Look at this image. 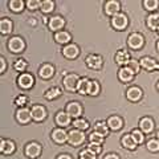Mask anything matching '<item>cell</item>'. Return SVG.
Returning <instances> with one entry per match:
<instances>
[{
  "mask_svg": "<svg viewBox=\"0 0 159 159\" xmlns=\"http://www.w3.org/2000/svg\"><path fill=\"white\" fill-rule=\"evenodd\" d=\"M68 141H69V143L70 145H73V146H78V145H81V143L85 141V134H84L81 130H73L72 131H69V134H68Z\"/></svg>",
  "mask_w": 159,
  "mask_h": 159,
  "instance_id": "6da1fadb",
  "label": "cell"
},
{
  "mask_svg": "<svg viewBox=\"0 0 159 159\" xmlns=\"http://www.w3.org/2000/svg\"><path fill=\"white\" fill-rule=\"evenodd\" d=\"M24 48H25V44H24L23 39H20V37H12L8 41V49L11 52H13V53L23 52Z\"/></svg>",
  "mask_w": 159,
  "mask_h": 159,
  "instance_id": "7a4b0ae2",
  "label": "cell"
},
{
  "mask_svg": "<svg viewBox=\"0 0 159 159\" xmlns=\"http://www.w3.org/2000/svg\"><path fill=\"white\" fill-rule=\"evenodd\" d=\"M143 43H145L143 36L139 33H131L130 36H129V40H127L129 47L133 48V49H141L143 47Z\"/></svg>",
  "mask_w": 159,
  "mask_h": 159,
  "instance_id": "3957f363",
  "label": "cell"
},
{
  "mask_svg": "<svg viewBox=\"0 0 159 159\" xmlns=\"http://www.w3.org/2000/svg\"><path fill=\"white\" fill-rule=\"evenodd\" d=\"M111 25L118 29V31H122V29H125L126 25H127V17H126V15H123V13H118L116 15V16H113L111 19Z\"/></svg>",
  "mask_w": 159,
  "mask_h": 159,
  "instance_id": "277c9868",
  "label": "cell"
},
{
  "mask_svg": "<svg viewBox=\"0 0 159 159\" xmlns=\"http://www.w3.org/2000/svg\"><path fill=\"white\" fill-rule=\"evenodd\" d=\"M78 81H80V78L77 74H68V76L64 78V86H65L68 90L74 92L78 86Z\"/></svg>",
  "mask_w": 159,
  "mask_h": 159,
  "instance_id": "5b68a950",
  "label": "cell"
},
{
  "mask_svg": "<svg viewBox=\"0 0 159 159\" xmlns=\"http://www.w3.org/2000/svg\"><path fill=\"white\" fill-rule=\"evenodd\" d=\"M86 64L90 69H99L102 66V57L98 54H89L86 58Z\"/></svg>",
  "mask_w": 159,
  "mask_h": 159,
  "instance_id": "8992f818",
  "label": "cell"
},
{
  "mask_svg": "<svg viewBox=\"0 0 159 159\" xmlns=\"http://www.w3.org/2000/svg\"><path fill=\"white\" fill-rule=\"evenodd\" d=\"M32 118L34 119V121H43V119H45L47 117V110L45 107L41 106V105H36L32 107Z\"/></svg>",
  "mask_w": 159,
  "mask_h": 159,
  "instance_id": "52a82bcc",
  "label": "cell"
},
{
  "mask_svg": "<svg viewBox=\"0 0 159 159\" xmlns=\"http://www.w3.org/2000/svg\"><path fill=\"white\" fill-rule=\"evenodd\" d=\"M16 118L20 123H28L29 119L32 118V113L29 109H25V107H21L19 109L17 113H16Z\"/></svg>",
  "mask_w": 159,
  "mask_h": 159,
  "instance_id": "ba28073f",
  "label": "cell"
},
{
  "mask_svg": "<svg viewBox=\"0 0 159 159\" xmlns=\"http://www.w3.org/2000/svg\"><path fill=\"white\" fill-rule=\"evenodd\" d=\"M66 113H68L72 118H78L80 116H81V113H82V107L80 106V103H77V102L68 103V106H66Z\"/></svg>",
  "mask_w": 159,
  "mask_h": 159,
  "instance_id": "9c48e42d",
  "label": "cell"
},
{
  "mask_svg": "<svg viewBox=\"0 0 159 159\" xmlns=\"http://www.w3.org/2000/svg\"><path fill=\"white\" fill-rule=\"evenodd\" d=\"M17 84H19V86H21L24 89H28V88H31L33 85V77L28 73H23L21 76L17 78Z\"/></svg>",
  "mask_w": 159,
  "mask_h": 159,
  "instance_id": "30bf717a",
  "label": "cell"
},
{
  "mask_svg": "<svg viewBox=\"0 0 159 159\" xmlns=\"http://www.w3.org/2000/svg\"><path fill=\"white\" fill-rule=\"evenodd\" d=\"M119 8H121V4H119L118 2H116V0H110V2H107L105 4V12L107 15H111V16L118 15Z\"/></svg>",
  "mask_w": 159,
  "mask_h": 159,
  "instance_id": "8fae6325",
  "label": "cell"
},
{
  "mask_svg": "<svg viewBox=\"0 0 159 159\" xmlns=\"http://www.w3.org/2000/svg\"><path fill=\"white\" fill-rule=\"evenodd\" d=\"M40 151H41V147H40L36 142L29 143V145H27V147H25V154L29 158H37L40 155Z\"/></svg>",
  "mask_w": 159,
  "mask_h": 159,
  "instance_id": "7c38bea8",
  "label": "cell"
},
{
  "mask_svg": "<svg viewBox=\"0 0 159 159\" xmlns=\"http://www.w3.org/2000/svg\"><path fill=\"white\" fill-rule=\"evenodd\" d=\"M62 53L66 58H74V57L78 56L80 49H78V47L76 45V44H69V45H66L65 48H64Z\"/></svg>",
  "mask_w": 159,
  "mask_h": 159,
  "instance_id": "4fadbf2b",
  "label": "cell"
},
{
  "mask_svg": "<svg viewBox=\"0 0 159 159\" xmlns=\"http://www.w3.org/2000/svg\"><path fill=\"white\" fill-rule=\"evenodd\" d=\"M141 65L145 69H147V70H157V69H159V64L151 57H143L141 60Z\"/></svg>",
  "mask_w": 159,
  "mask_h": 159,
  "instance_id": "5bb4252c",
  "label": "cell"
},
{
  "mask_svg": "<svg viewBox=\"0 0 159 159\" xmlns=\"http://www.w3.org/2000/svg\"><path fill=\"white\" fill-rule=\"evenodd\" d=\"M52 138H53V141L56 142V143H64L68 139V134L62 130V129H56V130H53L52 131Z\"/></svg>",
  "mask_w": 159,
  "mask_h": 159,
  "instance_id": "9a60e30c",
  "label": "cell"
},
{
  "mask_svg": "<svg viewBox=\"0 0 159 159\" xmlns=\"http://www.w3.org/2000/svg\"><path fill=\"white\" fill-rule=\"evenodd\" d=\"M126 96H127V98L130 99V101L135 102V101H138V99H141V97H142V90H141V89H139L138 86H131L130 89H127Z\"/></svg>",
  "mask_w": 159,
  "mask_h": 159,
  "instance_id": "2e32d148",
  "label": "cell"
},
{
  "mask_svg": "<svg viewBox=\"0 0 159 159\" xmlns=\"http://www.w3.org/2000/svg\"><path fill=\"white\" fill-rule=\"evenodd\" d=\"M64 25H65V21H64L62 17L60 16H53L51 20H49V28L52 31H60Z\"/></svg>",
  "mask_w": 159,
  "mask_h": 159,
  "instance_id": "e0dca14e",
  "label": "cell"
},
{
  "mask_svg": "<svg viewBox=\"0 0 159 159\" xmlns=\"http://www.w3.org/2000/svg\"><path fill=\"white\" fill-rule=\"evenodd\" d=\"M15 148H16V146H15V143L12 141H6V139H2V143H0V150H2L3 154H6V155H8V154H12L15 151Z\"/></svg>",
  "mask_w": 159,
  "mask_h": 159,
  "instance_id": "ac0fdd59",
  "label": "cell"
},
{
  "mask_svg": "<svg viewBox=\"0 0 159 159\" xmlns=\"http://www.w3.org/2000/svg\"><path fill=\"white\" fill-rule=\"evenodd\" d=\"M119 80L121 81H123V82H130V81H133V77H134V72L131 70L130 68H122L121 70H119Z\"/></svg>",
  "mask_w": 159,
  "mask_h": 159,
  "instance_id": "d6986e66",
  "label": "cell"
},
{
  "mask_svg": "<svg viewBox=\"0 0 159 159\" xmlns=\"http://www.w3.org/2000/svg\"><path fill=\"white\" fill-rule=\"evenodd\" d=\"M107 126L111 129V130H119L122 126H123V121L121 117H117V116H113L107 119Z\"/></svg>",
  "mask_w": 159,
  "mask_h": 159,
  "instance_id": "ffe728a7",
  "label": "cell"
},
{
  "mask_svg": "<svg viewBox=\"0 0 159 159\" xmlns=\"http://www.w3.org/2000/svg\"><path fill=\"white\" fill-rule=\"evenodd\" d=\"M56 123L58 126H62L65 127L70 123V116L68 113H64V111H60L57 116H56Z\"/></svg>",
  "mask_w": 159,
  "mask_h": 159,
  "instance_id": "44dd1931",
  "label": "cell"
},
{
  "mask_svg": "<svg viewBox=\"0 0 159 159\" xmlns=\"http://www.w3.org/2000/svg\"><path fill=\"white\" fill-rule=\"evenodd\" d=\"M139 125H141V130L143 133H151L152 129H154V122L151 118L148 117H145L141 119V122H139Z\"/></svg>",
  "mask_w": 159,
  "mask_h": 159,
  "instance_id": "7402d4cb",
  "label": "cell"
},
{
  "mask_svg": "<svg viewBox=\"0 0 159 159\" xmlns=\"http://www.w3.org/2000/svg\"><path fill=\"white\" fill-rule=\"evenodd\" d=\"M116 61H117V64H121V65H123V64H129L130 62V54H129L127 51L122 49V51H119L116 54Z\"/></svg>",
  "mask_w": 159,
  "mask_h": 159,
  "instance_id": "603a6c76",
  "label": "cell"
},
{
  "mask_svg": "<svg viewBox=\"0 0 159 159\" xmlns=\"http://www.w3.org/2000/svg\"><path fill=\"white\" fill-rule=\"evenodd\" d=\"M53 73H54V68L52 65H49V64L43 65L41 68H40V70H39L40 77H43V78H51L53 76Z\"/></svg>",
  "mask_w": 159,
  "mask_h": 159,
  "instance_id": "cb8c5ba5",
  "label": "cell"
},
{
  "mask_svg": "<svg viewBox=\"0 0 159 159\" xmlns=\"http://www.w3.org/2000/svg\"><path fill=\"white\" fill-rule=\"evenodd\" d=\"M89 86H90V81H89L88 78H80L78 86H77V92L80 94H88Z\"/></svg>",
  "mask_w": 159,
  "mask_h": 159,
  "instance_id": "d4e9b609",
  "label": "cell"
},
{
  "mask_svg": "<svg viewBox=\"0 0 159 159\" xmlns=\"http://www.w3.org/2000/svg\"><path fill=\"white\" fill-rule=\"evenodd\" d=\"M122 145L125 148H129V150H134V148L137 147V143L133 139L131 135H123L122 137Z\"/></svg>",
  "mask_w": 159,
  "mask_h": 159,
  "instance_id": "484cf974",
  "label": "cell"
},
{
  "mask_svg": "<svg viewBox=\"0 0 159 159\" xmlns=\"http://www.w3.org/2000/svg\"><path fill=\"white\" fill-rule=\"evenodd\" d=\"M54 39H56V41L60 43V44H66L70 41V34H69L68 32L65 31H61V32H57L56 33V36H54Z\"/></svg>",
  "mask_w": 159,
  "mask_h": 159,
  "instance_id": "4316f807",
  "label": "cell"
},
{
  "mask_svg": "<svg viewBox=\"0 0 159 159\" xmlns=\"http://www.w3.org/2000/svg\"><path fill=\"white\" fill-rule=\"evenodd\" d=\"M12 31V23L8 19H2L0 20V32L3 34H7Z\"/></svg>",
  "mask_w": 159,
  "mask_h": 159,
  "instance_id": "83f0119b",
  "label": "cell"
},
{
  "mask_svg": "<svg viewBox=\"0 0 159 159\" xmlns=\"http://www.w3.org/2000/svg\"><path fill=\"white\" fill-rule=\"evenodd\" d=\"M147 25L151 29H158L159 27V13H152L147 19Z\"/></svg>",
  "mask_w": 159,
  "mask_h": 159,
  "instance_id": "f1b7e54d",
  "label": "cell"
},
{
  "mask_svg": "<svg viewBox=\"0 0 159 159\" xmlns=\"http://www.w3.org/2000/svg\"><path fill=\"white\" fill-rule=\"evenodd\" d=\"M73 125H74V127H76L77 130H86V129L89 127V122L86 121V119L77 118V119H74Z\"/></svg>",
  "mask_w": 159,
  "mask_h": 159,
  "instance_id": "f546056e",
  "label": "cell"
},
{
  "mask_svg": "<svg viewBox=\"0 0 159 159\" xmlns=\"http://www.w3.org/2000/svg\"><path fill=\"white\" fill-rule=\"evenodd\" d=\"M94 131L96 133H99L101 135H107V133H109V129H107V126H106V123L105 122H98L97 125H96V127H94Z\"/></svg>",
  "mask_w": 159,
  "mask_h": 159,
  "instance_id": "4dcf8cb0",
  "label": "cell"
},
{
  "mask_svg": "<svg viewBox=\"0 0 159 159\" xmlns=\"http://www.w3.org/2000/svg\"><path fill=\"white\" fill-rule=\"evenodd\" d=\"M9 7H11L12 11L19 12L24 8V2L23 0H12V2H9Z\"/></svg>",
  "mask_w": 159,
  "mask_h": 159,
  "instance_id": "1f68e13d",
  "label": "cell"
},
{
  "mask_svg": "<svg viewBox=\"0 0 159 159\" xmlns=\"http://www.w3.org/2000/svg\"><path fill=\"white\" fill-rule=\"evenodd\" d=\"M130 135L133 137V139L135 141V143L137 145H139V143H142L143 142V133H141V130H138V129H134V130L131 131V134Z\"/></svg>",
  "mask_w": 159,
  "mask_h": 159,
  "instance_id": "d6a6232c",
  "label": "cell"
},
{
  "mask_svg": "<svg viewBox=\"0 0 159 159\" xmlns=\"http://www.w3.org/2000/svg\"><path fill=\"white\" fill-rule=\"evenodd\" d=\"M60 94H61V90H60L58 88H51L49 90L45 93V97L48 99H54V98H57L60 97Z\"/></svg>",
  "mask_w": 159,
  "mask_h": 159,
  "instance_id": "836d02e7",
  "label": "cell"
},
{
  "mask_svg": "<svg viewBox=\"0 0 159 159\" xmlns=\"http://www.w3.org/2000/svg\"><path fill=\"white\" fill-rule=\"evenodd\" d=\"M89 139H90V142L94 143V145H101V143L103 142V135H101L99 133H92L90 137H89Z\"/></svg>",
  "mask_w": 159,
  "mask_h": 159,
  "instance_id": "e575fe53",
  "label": "cell"
},
{
  "mask_svg": "<svg viewBox=\"0 0 159 159\" xmlns=\"http://www.w3.org/2000/svg\"><path fill=\"white\" fill-rule=\"evenodd\" d=\"M96 158H97V154L93 152L92 150H89V148L82 150L80 152V159H96Z\"/></svg>",
  "mask_w": 159,
  "mask_h": 159,
  "instance_id": "d590c367",
  "label": "cell"
},
{
  "mask_svg": "<svg viewBox=\"0 0 159 159\" xmlns=\"http://www.w3.org/2000/svg\"><path fill=\"white\" fill-rule=\"evenodd\" d=\"M40 7H41V11L43 12L48 13V12H51L52 9L54 8V3L51 2V0H45V2H43L41 4H40Z\"/></svg>",
  "mask_w": 159,
  "mask_h": 159,
  "instance_id": "8d00e7d4",
  "label": "cell"
},
{
  "mask_svg": "<svg viewBox=\"0 0 159 159\" xmlns=\"http://www.w3.org/2000/svg\"><path fill=\"white\" fill-rule=\"evenodd\" d=\"M98 93H99V84L97 81H90V86H89L88 94H90V96H97Z\"/></svg>",
  "mask_w": 159,
  "mask_h": 159,
  "instance_id": "74e56055",
  "label": "cell"
},
{
  "mask_svg": "<svg viewBox=\"0 0 159 159\" xmlns=\"http://www.w3.org/2000/svg\"><path fill=\"white\" fill-rule=\"evenodd\" d=\"M143 4H145L146 9H148V11H154V9H157V7L159 6V2H157V0H145Z\"/></svg>",
  "mask_w": 159,
  "mask_h": 159,
  "instance_id": "f35d334b",
  "label": "cell"
},
{
  "mask_svg": "<svg viewBox=\"0 0 159 159\" xmlns=\"http://www.w3.org/2000/svg\"><path fill=\"white\" fill-rule=\"evenodd\" d=\"M147 148L150 151H159V141L158 139H150L147 142Z\"/></svg>",
  "mask_w": 159,
  "mask_h": 159,
  "instance_id": "ab89813d",
  "label": "cell"
},
{
  "mask_svg": "<svg viewBox=\"0 0 159 159\" xmlns=\"http://www.w3.org/2000/svg\"><path fill=\"white\" fill-rule=\"evenodd\" d=\"M15 69L19 72H23V70H25L27 69V61H24V60H17L16 62H15Z\"/></svg>",
  "mask_w": 159,
  "mask_h": 159,
  "instance_id": "60d3db41",
  "label": "cell"
},
{
  "mask_svg": "<svg viewBox=\"0 0 159 159\" xmlns=\"http://www.w3.org/2000/svg\"><path fill=\"white\" fill-rule=\"evenodd\" d=\"M127 68H130L134 73L139 72V64H138V61H134V60H130V62L127 64Z\"/></svg>",
  "mask_w": 159,
  "mask_h": 159,
  "instance_id": "b9f144b4",
  "label": "cell"
},
{
  "mask_svg": "<svg viewBox=\"0 0 159 159\" xmlns=\"http://www.w3.org/2000/svg\"><path fill=\"white\" fill-rule=\"evenodd\" d=\"M89 150H92L93 152H96V154H99L101 152V145H94V143H89V146H88Z\"/></svg>",
  "mask_w": 159,
  "mask_h": 159,
  "instance_id": "7bdbcfd3",
  "label": "cell"
},
{
  "mask_svg": "<svg viewBox=\"0 0 159 159\" xmlns=\"http://www.w3.org/2000/svg\"><path fill=\"white\" fill-rule=\"evenodd\" d=\"M27 102H28V98H27V96H19V97L16 98V105H19V106L25 105Z\"/></svg>",
  "mask_w": 159,
  "mask_h": 159,
  "instance_id": "ee69618b",
  "label": "cell"
},
{
  "mask_svg": "<svg viewBox=\"0 0 159 159\" xmlns=\"http://www.w3.org/2000/svg\"><path fill=\"white\" fill-rule=\"evenodd\" d=\"M39 4H41V3L37 2V0H28L27 2V6L29 9H36L39 7Z\"/></svg>",
  "mask_w": 159,
  "mask_h": 159,
  "instance_id": "f6af8a7d",
  "label": "cell"
},
{
  "mask_svg": "<svg viewBox=\"0 0 159 159\" xmlns=\"http://www.w3.org/2000/svg\"><path fill=\"white\" fill-rule=\"evenodd\" d=\"M0 62H2V69H0V72H4L6 70V66H7V64H6V58L4 57H0Z\"/></svg>",
  "mask_w": 159,
  "mask_h": 159,
  "instance_id": "bcb514c9",
  "label": "cell"
},
{
  "mask_svg": "<svg viewBox=\"0 0 159 159\" xmlns=\"http://www.w3.org/2000/svg\"><path fill=\"white\" fill-rule=\"evenodd\" d=\"M105 159H119V158H118V155H116V154H107L105 157Z\"/></svg>",
  "mask_w": 159,
  "mask_h": 159,
  "instance_id": "7dc6e473",
  "label": "cell"
},
{
  "mask_svg": "<svg viewBox=\"0 0 159 159\" xmlns=\"http://www.w3.org/2000/svg\"><path fill=\"white\" fill-rule=\"evenodd\" d=\"M57 159H72V158L69 157V155H60Z\"/></svg>",
  "mask_w": 159,
  "mask_h": 159,
  "instance_id": "c3c4849f",
  "label": "cell"
},
{
  "mask_svg": "<svg viewBox=\"0 0 159 159\" xmlns=\"http://www.w3.org/2000/svg\"><path fill=\"white\" fill-rule=\"evenodd\" d=\"M157 49H158V52H159V41H158V44H157Z\"/></svg>",
  "mask_w": 159,
  "mask_h": 159,
  "instance_id": "681fc988",
  "label": "cell"
},
{
  "mask_svg": "<svg viewBox=\"0 0 159 159\" xmlns=\"http://www.w3.org/2000/svg\"><path fill=\"white\" fill-rule=\"evenodd\" d=\"M157 137H158V141H159V130H158V133H157Z\"/></svg>",
  "mask_w": 159,
  "mask_h": 159,
  "instance_id": "f907efd6",
  "label": "cell"
},
{
  "mask_svg": "<svg viewBox=\"0 0 159 159\" xmlns=\"http://www.w3.org/2000/svg\"><path fill=\"white\" fill-rule=\"evenodd\" d=\"M157 88H158V90H159V82H158V85H157Z\"/></svg>",
  "mask_w": 159,
  "mask_h": 159,
  "instance_id": "816d5d0a",
  "label": "cell"
},
{
  "mask_svg": "<svg viewBox=\"0 0 159 159\" xmlns=\"http://www.w3.org/2000/svg\"><path fill=\"white\" fill-rule=\"evenodd\" d=\"M158 33H159V27H158Z\"/></svg>",
  "mask_w": 159,
  "mask_h": 159,
  "instance_id": "f5cc1de1",
  "label": "cell"
}]
</instances>
